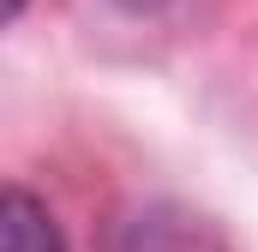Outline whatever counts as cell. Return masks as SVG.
I'll list each match as a JSON object with an SVG mask.
<instances>
[{
	"label": "cell",
	"instance_id": "cell-1",
	"mask_svg": "<svg viewBox=\"0 0 258 252\" xmlns=\"http://www.w3.org/2000/svg\"><path fill=\"white\" fill-rule=\"evenodd\" d=\"M0 252H60L54 216L24 186H6V198H0Z\"/></svg>",
	"mask_w": 258,
	"mask_h": 252
},
{
	"label": "cell",
	"instance_id": "cell-2",
	"mask_svg": "<svg viewBox=\"0 0 258 252\" xmlns=\"http://www.w3.org/2000/svg\"><path fill=\"white\" fill-rule=\"evenodd\" d=\"M126 12H156V6H168V0H120Z\"/></svg>",
	"mask_w": 258,
	"mask_h": 252
},
{
	"label": "cell",
	"instance_id": "cell-3",
	"mask_svg": "<svg viewBox=\"0 0 258 252\" xmlns=\"http://www.w3.org/2000/svg\"><path fill=\"white\" fill-rule=\"evenodd\" d=\"M18 12H24V0H6V18H18Z\"/></svg>",
	"mask_w": 258,
	"mask_h": 252
}]
</instances>
